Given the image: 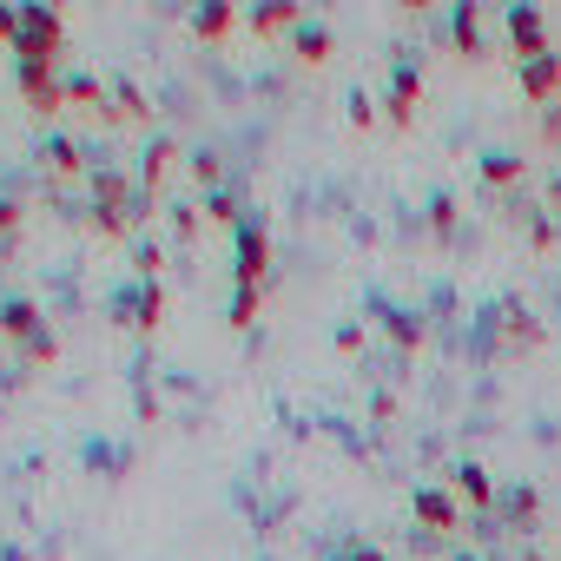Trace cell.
<instances>
[{
    "label": "cell",
    "mask_w": 561,
    "mask_h": 561,
    "mask_svg": "<svg viewBox=\"0 0 561 561\" xmlns=\"http://www.w3.org/2000/svg\"><path fill=\"white\" fill-rule=\"evenodd\" d=\"M291 54H298L305 67H324V60L337 54V41H331V27H324V21H305V27L291 34Z\"/></svg>",
    "instance_id": "13"
},
{
    "label": "cell",
    "mask_w": 561,
    "mask_h": 561,
    "mask_svg": "<svg viewBox=\"0 0 561 561\" xmlns=\"http://www.w3.org/2000/svg\"><path fill=\"white\" fill-rule=\"evenodd\" d=\"M14 87H21V100H27V113H41V119H54L60 106H67V80H60V67H14Z\"/></svg>",
    "instance_id": "4"
},
{
    "label": "cell",
    "mask_w": 561,
    "mask_h": 561,
    "mask_svg": "<svg viewBox=\"0 0 561 561\" xmlns=\"http://www.w3.org/2000/svg\"><path fill=\"white\" fill-rule=\"evenodd\" d=\"M351 126H357V133H370V126H377V106H370V93H364V87L351 93Z\"/></svg>",
    "instance_id": "30"
},
{
    "label": "cell",
    "mask_w": 561,
    "mask_h": 561,
    "mask_svg": "<svg viewBox=\"0 0 561 561\" xmlns=\"http://www.w3.org/2000/svg\"><path fill=\"white\" fill-rule=\"evenodd\" d=\"M337 351H344V357L364 351V324H344V331H337Z\"/></svg>",
    "instance_id": "35"
},
{
    "label": "cell",
    "mask_w": 561,
    "mask_h": 561,
    "mask_svg": "<svg viewBox=\"0 0 561 561\" xmlns=\"http://www.w3.org/2000/svg\"><path fill=\"white\" fill-rule=\"evenodd\" d=\"M185 172H192V185H198L205 198H211V192H225V185H218V179H225V165H218V152H192V159H185Z\"/></svg>",
    "instance_id": "22"
},
{
    "label": "cell",
    "mask_w": 561,
    "mask_h": 561,
    "mask_svg": "<svg viewBox=\"0 0 561 561\" xmlns=\"http://www.w3.org/2000/svg\"><path fill=\"white\" fill-rule=\"evenodd\" d=\"M41 159H47L60 179H73V172L87 165V159H80V139H47V146H41Z\"/></svg>",
    "instance_id": "21"
},
{
    "label": "cell",
    "mask_w": 561,
    "mask_h": 561,
    "mask_svg": "<svg viewBox=\"0 0 561 561\" xmlns=\"http://www.w3.org/2000/svg\"><path fill=\"white\" fill-rule=\"evenodd\" d=\"M257 305H264V291H231V318H225V324H231V331H251V324H257Z\"/></svg>",
    "instance_id": "26"
},
{
    "label": "cell",
    "mask_w": 561,
    "mask_h": 561,
    "mask_svg": "<svg viewBox=\"0 0 561 561\" xmlns=\"http://www.w3.org/2000/svg\"><path fill=\"white\" fill-rule=\"evenodd\" d=\"M541 146H561V106L541 113Z\"/></svg>",
    "instance_id": "34"
},
{
    "label": "cell",
    "mask_w": 561,
    "mask_h": 561,
    "mask_svg": "<svg viewBox=\"0 0 561 561\" xmlns=\"http://www.w3.org/2000/svg\"><path fill=\"white\" fill-rule=\"evenodd\" d=\"M159 264H165V251L159 244H139V277H159Z\"/></svg>",
    "instance_id": "33"
},
{
    "label": "cell",
    "mask_w": 561,
    "mask_h": 561,
    "mask_svg": "<svg viewBox=\"0 0 561 561\" xmlns=\"http://www.w3.org/2000/svg\"><path fill=\"white\" fill-rule=\"evenodd\" d=\"M0 41H8V47L21 41V8H8V0H0Z\"/></svg>",
    "instance_id": "32"
},
{
    "label": "cell",
    "mask_w": 561,
    "mask_h": 561,
    "mask_svg": "<svg viewBox=\"0 0 561 561\" xmlns=\"http://www.w3.org/2000/svg\"><path fill=\"white\" fill-rule=\"evenodd\" d=\"M515 80H522V100H535V106H554V100H561V54H541V60L515 67Z\"/></svg>",
    "instance_id": "7"
},
{
    "label": "cell",
    "mask_w": 561,
    "mask_h": 561,
    "mask_svg": "<svg viewBox=\"0 0 561 561\" xmlns=\"http://www.w3.org/2000/svg\"><path fill=\"white\" fill-rule=\"evenodd\" d=\"M60 47H67V21L47 0H27L21 8V41H14V67H60Z\"/></svg>",
    "instance_id": "1"
},
{
    "label": "cell",
    "mask_w": 561,
    "mask_h": 561,
    "mask_svg": "<svg viewBox=\"0 0 561 561\" xmlns=\"http://www.w3.org/2000/svg\"><path fill=\"white\" fill-rule=\"evenodd\" d=\"M508 344H515V351H535V344H541V324H535L522 305H508Z\"/></svg>",
    "instance_id": "24"
},
{
    "label": "cell",
    "mask_w": 561,
    "mask_h": 561,
    "mask_svg": "<svg viewBox=\"0 0 561 561\" xmlns=\"http://www.w3.org/2000/svg\"><path fill=\"white\" fill-rule=\"evenodd\" d=\"M548 211H554V218H561V172H554V179H548Z\"/></svg>",
    "instance_id": "37"
},
{
    "label": "cell",
    "mask_w": 561,
    "mask_h": 561,
    "mask_svg": "<svg viewBox=\"0 0 561 561\" xmlns=\"http://www.w3.org/2000/svg\"><path fill=\"white\" fill-rule=\"evenodd\" d=\"M165 218H172V238H179V244H192V238H198V205H192V198L165 205Z\"/></svg>",
    "instance_id": "25"
},
{
    "label": "cell",
    "mask_w": 561,
    "mask_h": 561,
    "mask_svg": "<svg viewBox=\"0 0 561 561\" xmlns=\"http://www.w3.org/2000/svg\"><path fill=\"white\" fill-rule=\"evenodd\" d=\"M449 34H456V54L462 60H489V47H482V8H476V0H456Z\"/></svg>",
    "instance_id": "9"
},
{
    "label": "cell",
    "mask_w": 561,
    "mask_h": 561,
    "mask_svg": "<svg viewBox=\"0 0 561 561\" xmlns=\"http://www.w3.org/2000/svg\"><path fill=\"white\" fill-rule=\"evenodd\" d=\"M41 324H47V318H41V305H34V298H0V337L27 344Z\"/></svg>",
    "instance_id": "11"
},
{
    "label": "cell",
    "mask_w": 561,
    "mask_h": 561,
    "mask_svg": "<svg viewBox=\"0 0 561 561\" xmlns=\"http://www.w3.org/2000/svg\"><path fill=\"white\" fill-rule=\"evenodd\" d=\"M383 331L397 337V351H423V337H430V324H423L416 311H390V318H383Z\"/></svg>",
    "instance_id": "17"
},
{
    "label": "cell",
    "mask_w": 561,
    "mask_h": 561,
    "mask_svg": "<svg viewBox=\"0 0 561 561\" xmlns=\"http://www.w3.org/2000/svg\"><path fill=\"white\" fill-rule=\"evenodd\" d=\"M502 27H508V47H515L522 67L541 60V54H554V47H548V21H541V8H528V0H515V8L502 14Z\"/></svg>",
    "instance_id": "5"
},
{
    "label": "cell",
    "mask_w": 561,
    "mask_h": 561,
    "mask_svg": "<svg viewBox=\"0 0 561 561\" xmlns=\"http://www.w3.org/2000/svg\"><path fill=\"white\" fill-rule=\"evenodd\" d=\"M430 231H436V238H449V231H456V198H449V192H436V198H430Z\"/></svg>",
    "instance_id": "29"
},
{
    "label": "cell",
    "mask_w": 561,
    "mask_h": 561,
    "mask_svg": "<svg viewBox=\"0 0 561 561\" xmlns=\"http://www.w3.org/2000/svg\"><path fill=\"white\" fill-rule=\"evenodd\" d=\"M449 489H456V502H469V508H489V502H495V476H489L482 462H456V469H449Z\"/></svg>",
    "instance_id": "10"
},
{
    "label": "cell",
    "mask_w": 561,
    "mask_h": 561,
    "mask_svg": "<svg viewBox=\"0 0 561 561\" xmlns=\"http://www.w3.org/2000/svg\"><path fill=\"white\" fill-rule=\"evenodd\" d=\"M21 225V205H8V198H0V231H14Z\"/></svg>",
    "instance_id": "36"
},
{
    "label": "cell",
    "mask_w": 561,
    "mask_h": 561,
    "mask_svg": "<svg viewBox=\"0 0 561 561\" xmlns=\"http://www.w3.org/2000/svg\"><path fill=\"white\" fill-rule=\"evenodd\" d=\"M172 159H179V139H172V133H159V139L139 152V192H146V198H159V185H165Z\"/></svg>",
    "instance_id": "8"
},
{
    "label": "cell",
    "mask_w": 561,
    "mask_h": 561,
    "mask_svg": "<svg viewBox=\"0 0 561 561\" xmlns=\"http://www.w3.org/2000/svg\"><path fill=\"white\" fill-rule=\"evenodd\" d=\"M21 364H27V370H47V364H60V337H54V324H41V331L21 344Z\"/></svg>",
    "instance_id": "18"
},
{
    "label": "cell",
    "mask_w": 561,
    "mask_h": 561,
    "mask_svg": "<svg viewBox=\"0 0 561 561\" xmlns=\"http://www.w3.org/2000/svg\"><path fill=\"white\" fill-rule=\"evenodd\" d=\"M528 244H535V251H554V218H535V211H528Z\"/></svg>",
    "instance_id": "31"
},
{
    "label": "cell",
    "mask_w": 561,
    "mask_h": 561,
    "mask_svg": "<svg viewBox=\"0 0 561 561\" xmlns=\"http://www.w3.org/2000/svg\"><path fill=\"white\" fill-rule=\"evenodd\" d=\"M159 318H165V285H159V277H139V331H159Z\"/></svg>",
    "instance_id": "19"
},
{
    "label": "cell",
    "mask_w": 561,
    "mask_h": 561,
    "mask_svg": "<svg viewBox=\"0 0 561 561\" xmlns=\"http://www.w3.org/2000/svg\"><path fill=\"white\" fill-rule=\"evenodd\" d=\"M416 106H423V67H416L410 54H397V60H390V93H383V119L403 133V126L416 119Z\"/></svg>",
    "instance_id": "3"
},
{
    "label": "cell",
    "mask_w": 561,
    "mask_h": 561,
    "mask_svg": "<svg viewBox=\"0 0 561 561\" xmlns=\"http://www.w3.org/2000/svg\"><path fill=\"white\" fill-rule=\"evenodd\" d=\"M449 561H476V554H449Z\"/></svg>",
    "instance_id": "38"
},
{
    "label": "cell",
    "mask_w": 561,
    "mask_h": 561,
    "mask_svg": "<svg viewBox=\"0 0 561 561\" xmlns=\"http://www.w3.org/2000/svg\"><path fill=\"white\" fill-rule=\"evenodd\" d=\"M231 27H238V14L225 8V0H205V8H192V34H198V41H225Z\"/></svg>",
    "instance_id": "16"
},
{
    "label": "cell",
    "mask_w": 561,
    "mask_h": 561,
    "mask_svg": "<svg viewBox=\"0 0 561 561\" xmlns=\"http://www.w3.org/2000/svg\"><path fill=\"white\" fill-rule=\"evenodd\" d=\"M476 172H482V185L502 192V185H522V179H528V159H522V152H482Z\"/></svg>",
    "instance_id": "14"
},
{
    "label": "cell",
    "mask_w": 561,
    "mask_h": 561,
    "mask_svg": "<svg viewBox=\"0 0 561 561\" xmlns=\"http://www.w3.org/2000/svg\"><path fill=\"white\" fill-rule=\"evenodd\" d=\"M205 218H218V225H231V231L244 225V211H238V198H231V192H211V198H205Z\"/></svg>",
    "instance_id": "28"
},
{
    "label": "cell",
    "mask_w": 561,
    "mask_h": 561,
    "mask_svg": "<svg viewBox=\"0 0 561 561\" xmlns=\"http://www.w3.org/2000/svg\"><path fill=\"white\" fill-rule=\"evenodd\" d=\"M146 113H152V106H146V93L119 73V80H113V113H106V119H146Z\"/></svg>",
    "instance_id": "20"
},
{
    "label": "cell",
    "mask_w": 561,
    "mask_h": 561,
    "mask_svg": "<svg viewBox=\"0 0 561 561\" xmlns=\"http://www.w3.org/2000/svg\"><path fill=\"white\" fill-rule=\"evenodd\" d=\"M100 238H126L133 231V211H106V205H93V218H87Z\"/></svg>",
    "instance_id": "27"
},
{
    "label": "cell",
    "mask_w": 561,
    "mask_h": 561,
    "mask_svg": "<svg viewBox=\"0 0 561 561\" xmlns=\"http://www.w3.org/2000/svg\"><path fill=\"white\" fill-rule=\"evenodd\" d=\"M502 508H508V522H515V528H535V515H541V495L522 482V489H508V495H502Z\"/></svg>",
    "instance_id": "23"
},
{
    "label": "cell",
    "mask_w": 561,
    "mask_h": 561,
    "mask_svg": "<svg viewBox=\"0 0 561 561\" xmlns=\"http://www.w3.org/2000/svg\"><path fill=\"white\" fill-rule=\"evenodd\" d=\"M410 515H416L430 535H456V528H462V502H456V489H436V482H423V489L410 495Z\"/></svg>",
    "instance_id": "6"
},
{
    "label": "cell",
    "mask_w": 561,
    "mask_h": 561,
    "mask_svg": "<svg viewBox=\"0 0 561 561\" xmlns=\"http://www.w3.org/2000/svg\"><path fill=\"white\" fill-rule=\"evenodd\" d=\"M106 100H113V80H100V73H67V106H100V113H113Z\"/></svg>",
    "instance_id": "15"
},
{
    "label": "cell",
    "mask_w": 561,
    "mask_h": 561,
    "mask_svg": "<svg viewBox=\"0 0 561 561\" xmlns=\"http://www.w3.org/2000/svg\"><path fill=\"white\" fill-rule=\"evenodd\" d=\"M231 277H238V291H264V277H271V231H264V218L238 225V264H231Z\"/></svg>",
    "instance_id": "2"
},
{
    "label": "cell",
    "mask_w": 561,
    "mask_h": 561,
    "mask_svg": "<svg viewBox=\"0 0 561 561\" xmlns=\"http://www.w3.org/2000/svg\"><path fill=\"white\" fill-rule=\"evenodd\" d=\"M244 27H251L257 41H264V34H298V27H305V14H298V0H271V8H257Z\"/></svg>",
    "instance_id": "12"
}]
</instances>
